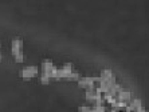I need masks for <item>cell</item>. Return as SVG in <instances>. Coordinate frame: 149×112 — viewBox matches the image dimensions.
Segmentation results:
<instances>
[{
  "mask_svg": "<svg viewBox=\"0 0 149 112\" xmlns=\"http://www.w3.org/2000/svg\"><path fill=\"white\" fill-rule=\"evenodd\" d=\"M42 67H43V74H46L49 78H55L56 68L54 67L51 60H45L42 63Z\"/></svg>",
  "mask_w": 149,
  "mask_h": 112,
  "instance_id": "cell-1",
  "label": "cell"
},
{
  "mask_svg": "<svg viewBox=\"0 0 149 112\" xmlns=\"http://www.w3.org/2000/svg\"><path fill=\"white\" fill-rule=\"evenodd\" d=\"M36 74H38V67H35V65H28L24 69H20V72H19V75L24 79H30Z\"/></svg>",
  "mask_w": 149,
  "mask_h": 112,
  "instance_id": "cell-2",
  "label": "cell"
},
{
  "mask_svg": "<svg viewBox=\"0 0 149 112\" xmlns=\"http://www.w3.org/2000/svg\"><path fill=\"white\" fill-rule=\"evenodd\" d=\"M86 99L87 100H93V102L101 99V92H100V89H98V87L86 89Z\"/></svg>",
  "mask_w": 149,
  "mask_h": 112,
  "instance_id": "cell-3",
  "label": "cell"
},
{
  "mask_svg": "<svg viewBox=\"0 0 149 112\" xmlns=\"http://www.w3.org/2000/svg\"><path fill=\"white\" fill-rule=\"evenodd\" d=\"M22 47H23V41L20 40V39H14L12 40V44H11V48H12V54L16 55L19 54V52H22Z\"/></svg>",
  "mask_w": 149,
  "mask_h": 112,
  "instance_id": "cell-4",
  "label": "cell"
},
{
  "mask_svg": "<svg viewBox=\"0 0 149 112\" xmlns=\"http://www.w3.org/2000/svg\"><path fill=\"white\" fill-rule=\"evenodd\" d=\"M130 98H132V92H130V91H125V89H122V91L117 95V99H118V100H121V102H125V103L130 102Z\"/></svg>",
  "mask_w": 149,
  "mask_h": 112,
  "instance_id": "cell-5",
  "label": "cell"
},
{
  "mask_svg": "<svg viewBox=\"0 0 149 112\" xmlns=\"http://www.w3.org/2000/svg\"><path fill=\"white\" fill-rule=\"evenodd\" d=\"M114 75H113V72H111V69H109V68H106V69H102V72H101V80H106V82H109L111 78H113Z\"/></svg>",
  "mask_w": 149,
  "mask_h": 112,
  "instance_id": "cell-6",
  "label": "cell"
},
{
  "mask_svg": "<svg viewBox=\"0 0 149 112\" xmlns=\"http://www.w3.org/2000/svg\"><path fill=\"white\" fill-rule=\"evenodd\" d=\"M62 69L65 71V74H66V78H67V76H69V75L73 72V64H71V63H66V64H63Z\"/></svg>",
  "mask_w": 149,
  "mask_h": 112,
  "instance_id": "cell-7",
  "label": "cell"
},
{
  "mask_svg": "<svg viewBox=\"0 0 149 112\" xmlns=\"http://www.w3.org/2000/svg\"><path fill=\"white\" fill-rule=\"evenodd\" d=\"M62 78H66V74H65V71H63L62 68H56L55 79H62Z\"/></svg>",
  "mask_w": 149,
  "mask_h": 112,
  "instance_id": "cell-8",
  "label": "cell"
},
{
  "mask_svg": "<svg viewBox=\"0 0 149 112\" xmlns=\"http://www.w3.org/2000/svg\"><path fill=\"white\" fill-rule=\"evenodd\" d=\"M130 103H132V105L134 107V109L140 108V107H142V102L140 100V99H133V100H130Z\"/></svg>",
  "mask_w": 149,
  "mask_h": 112,
  "instance_id": "cell-9",
  "label": "cell"
},
{
  "mask_svg": "<svg viewBox=\"0 0 149 112\" xmlns=\"http://www.w3.org/2000/svg\"><path fill=\"white\" fill-rule=\"evenodd\" d=\"M78 84H79L81 87H83V88H86L87 87V78H79L78 79Z\"/></svg>",
  "mask_w": 149,
  "mask_h": 112,
  "instance_id": "cell-10",
  "label": "cell"
},
{
  "mask_svg": "<svg viewBox=\"0 0 149 112\" xmlns=\"http://www.w3.org/2000/svg\"><path fill=\"white\" fill-rule=\"evenodd\" d=\"M67 78L71 79V80H77V79H79V74H78V72H75V71H73L71 74L69 75V76H67Z\"/></svg>",
  "mask_w": 149,
  "mask_h": 112,
  "instance_id": "cell-11",
  "label": "cell"
},
{
  "mask_svg": "<svg viewBox=\"0 0 149 112\" xmlns=\"http://www.w3.org/2000/svg\"><path fill=\"white\" fill-rule=\"evenodd\" d=\"M15 59H16V61H19V63L24 60V55H23V52H19V54L15 55Z\"/></svg>",
  "mask_w": 149,
  "mask_h": 112,
  "instance_id": "cell-12",
  "label": "cell"
},
{
  "mask_svg": "<svg viewBox=\"0 0 149 112\" xmlns=\"http://www.w3.org/2000/svg\"><path fill=\"white\" fill-rule=\"evenodd\" d=\"M40 82L45 83V84H47V83L50 82V78H49V76H47L46 74H43V75H42V78H40Z\"/></svg>",
  "mask_w": 149,
  "mask_h": 112,
  "instance_id": "cell-13",
  "label": "cell"
},
{
  "mask_svg": "<svg viewBox=\"0 0 149 112\" xmlns=\"http://www.w3.org/2000/svg\"><path fill=\"white\" fill-rule=\"evenodd\" d=\"M91 108H89L87 105H81L79 107V112H89Z\"/></svg>",
  "mask_w": 149,
  "mask_h": 112,
  "instance_id": "cell-14",
  "label": "cell"
},
{
  "mask_svg": "<svg viewBox=\"0 0 149 112\" xmlns=\"http://www.w3.org/2000/svg\"><path fill=\"white\" fill-rule=\"evenodd\" d=\"M136 112H148V111H146V109L144 108V107H140V108L136 109Z\"/></svg>",
  "mask_w": 149,
  "mask_h": 112,
  "instance_id": "cell-15",
  "label": "cell"
},
{
  "mask_svg": "<svg viewBox=\"0 0 149 112\" xmlns=\"http://www.w3.org/2000/svg\"><path fill=\"white\" fill-rule=\"evenodd\" d=\"M89 112H94V111H93V108H91V109H90V111H89Z\"/></svg>",
  "mask_w": 149,
  "mask_h": 112,
  "instance_id": "cell-16",
  "label": "cell"
},
{
  "mask_svg": "<svg viewBox=\"0 0 149 112\" xmlns=\"http://www.w3.org/2000/svg\"><path fill=\"white\" fill-rule=\"evenodd\" d=\"M0 60H1V54H0Z\"/></svg>",
  "mask_w": 149,
  "mask_h": 112,
  "instance_id": "cell-17",
  "label": "cell"
}]
</instances>
